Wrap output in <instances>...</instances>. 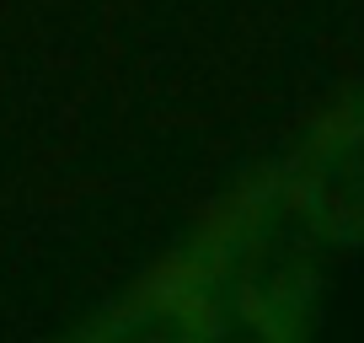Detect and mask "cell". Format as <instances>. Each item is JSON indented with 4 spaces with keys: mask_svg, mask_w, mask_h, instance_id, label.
<instances>
[{
    "mask_svg": "<svg viewBox=\"0 0 364 343\" xmlns=\"http://www.w3.org/2000/svg\"><path fill=\"white\" fill-rule=\"evenodd\" d=\"M321 258L257 167L54 343H316Z\"/></svg>",
    "mask_w": 364,
    "mask_h": 343,
    "instance_id": "6da1fadb",
    "label": "cell"
},
{
    "mask_svg": "<svg viewBox=\"0 0 364 343\" xmlns=\"http://www.w3.org/2000/svg\"><path fill=\"white\" fill-rule=\"evenodd\" d=\"M284 220L316 252L364 247V86L321 107L273 161H262Z\"/></svg>",
    "mask_w": 364,
    "mask_h": 343,
    "instance_id": "7a4b0ae2",
    "label": "cell"
}]
</instances>
